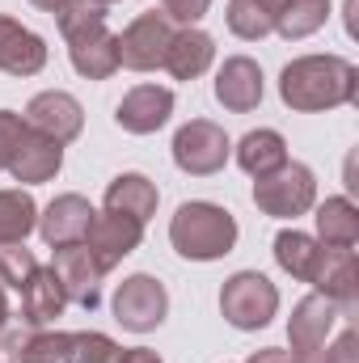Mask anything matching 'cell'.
<instances>
[{
  "mask_svg": "<svg viewBox=\"0 0 359 363\" xmlns=\"http://www.w3.org/2000/svg\"><path fill=\"white\" fill-rule=\"evenodd\" d=\"M228 152H233V144H228L224 127H216L207 118L186 123V127H178V135H174V165H178L182 174H190V178L220 174L224 161H228Z\"/></svg>",
  "mask_w": 359,
  "mask_h": 363,
  "instance_id": "8992f818",
  "label": "cell"
},
{
  "mask_svg": "<svg viewBox=\"0 0 359 363\" xmlns=\"http://www.w3.org/2000/svg\"><path fill=\"white\" fill-rule=\"evenodd\" d=\"M97 4H106V9H110V4H114V0H97Z\"/></svg>",
  "mask_w": 359,
  "mask_h": 363,
  "instance_id": "f35d334b",
  "label": "cell"
},
{
  "mask_svg": "<svg viewBox=\"0 0 359 363\" xmlns=\"http://www.w3.org/2000/svg\"><path fill=\"white\" fill-rule=\"evenodd\" d=\"M317 199V182H313V169L300 165V161H287L279 165L275 174L254 182V203L258 211H267L275 220H296L313 207Z\"/></svg>",
  "mask_w": 359,
  "mask_h": 363,
  "instance_id": "277c9868",
  "label": "cell"
},
{
  "mask_svg": "<svg viewBox=\"0 0 359 363\" xmlns=\"http://www.w3.org/2000/svg\"><path fill=\"white\" fill-rule=\"evenodd\" d=\"M157 203H161V190L144 178V174H118V178L106 186V211L131 216L140 224H148L157 216Z\"/></svg>",
  "mask_w": 359,
  "mask_h": 363,
  "instance_id": "44dd1931",
  "label": "cell"
},
{
  "mask_svg": "<svg viewBox=\"0 0 359 363\" xmlns=\"http://www.w3.org/2000/svg\"><path fill=\"white\" fill-rule=\"evenodd\" d=\"M4 321H9V300H4V287H0V330H4Z\"/></svg>",
  "mask_w": 359,
  "mask_h": 363,
  "instance_id": "74e56055",
  "label": "cell"
},
{
  "mask_svg": "<svg viewBox=\"0 0 359 363\" xmlns=\"http://www.w3.org/2000/svg\"><path fill=\"white\" fill-rule=\"evenodd\" d=\"M279 97L292 110H334V106H351L359 97V72L355 64L338 60V55H300L283 68L279 77Z\"/></svg>",
  "mask_w": 359,
  "mask_h": 363,
  "instance_id": "6da1fadb",
  "label": "cell"
},
{
  "mask_svg": "<svg viewBox=\"0 0 359 363\" xmlns=\"http://www.w3.org/2000/svg\"><path fill=\"white\" fill-rule=\"evenodd\" d=\"M170 114H174V93L165 85H136L118 101L114 123L123 131H131V135H153V131H161L170 123Z\"/></svg>",
  "mask_w": 359,
  "mask_h": 363,
  "instance_id": "8fae6325",
  "label": "cell"
},
{
  "mask_svg": "<svg viewBox=\"0 0 359 363\" xmlns=\"http://www.w3.org/2000/svg\"><path fill=\"white\" fill-rule=\"evenodd\" d=\"M309 283L317 287V296L334 300L338 308H355L359 300V274H355V250H330L321 245V258L309 274Z\"/></svg>",
  "mask_w": 359,
  "mask_h": 363,
  "instance_id": "4fadbf2b",
  "label": "cell"
},
{
  "mask_svg": "<svg viewBox=\"0 0 359 363\" xmlns=\"http://www.w3.org/2000/svg\"><path fill=\"white\" fill-rule=\"evenodd\" d=\"M300 363H359L355 330H343V334H338V342H330V347H317V351L300 355Z\"/></svg>",
  "mask_w": 359,
  "mask_h": 363,
  "instance_id": "1f68e13d",
  "label": "cell"
},
{
  "mask_svg": "<svg viewBox=\"0 0 359 363\" xmlns=\"http://www.w3.org/2000/svg\"><path fill=\"white\" fill-rule=\"evenodd\" d=\"M21 135H26V118L17 110H0V169H9V157Z\"/></svg>",
  "mask_w": 359,
  "mask_h": 363,
  "instance_id": "d6a6232c",
  "label": "cell"
},
{
  "mask_svg": "<svg viewBox=\"0 0 359 363\" xmlns=\"http://www.w3.org/2000/svg\"><path fill=\"white\" fill-rule=\"evenodd\" d=\"M30 4H34V9H43V13H55L64 0H30Z\"/></svg>",
  "mask_w": 359,
  "mask_h": 363,
  "instance_id": "8d00e7d4",
  "label": "cell"
},
{
  "mask_svg": "<svg viewBox=\"0 0 359 363\" xmlns=\"http://www.w3.org/2000/svg\"><path fill=\"white\" fill-rule=\"evenodd\" d=\"M34 271H38V258L26 250V241L0 245V287H17V291H21Z\"/></svg>",
  "mask_w": 359,
  "mask_h": 363,
  "instance_id": "f546056e",
  "label": "cell"
},
{
  "mask_svg": "<svg viewBox=\"0 0 359 363\" xmlns=\"http://www.w3.org/2000/svg\"><path fill=\"white\" fill-rule=\"evenodd\" d=\"M317 258H321V241H317V237L296 233V228H283V233L275 237V262L292 274V279H304V283H309Z\"/></svg>",
  "mask_w": 359,
  "mask_h": 363,
  "instance_id": "d4e9b609",
  "label": "cell"
},
{
  "mask_svg": "<svg viewBox=\"0 0 359 363\" xmlns=\"http://www.w3.org/2000/svg\"><path fill=\"white\" fill-rule=\"evenodd\" d=\"M237 165H241L250 178H267V174H275L279 165H287V144H283V135L270 131V127L250 131V135L237 144Z\"/></svg>",
  "mask_w": 359,
  "mask_h": 363,
  "instance_id": "cb8c5ba5",
  "label": "cell"
},
{
  "mask_svg": "<svg viewBox=\"0 0 359 363\" xmlns=\"http://www.w3.org/2000/svg\"><path fill=\"white\" fill-rule=\"evenodd\" d=\"M245 363H300V355H296V351H283V347H267V351L250 355Z\"/></svg>",
  "mask_w": 359,
  "mask_h": 363,
  "instance_id": "e575fe53",
  "label": "cell"
},
{
  "mask_svg": "<svg viewBox=\"0 0 359 363\" xmlns=\"http://www.w3.org/2000/svg\"><path fill=\"white\" fill-rule=\"evenodd\" d=\"M216 101L233 114H250L263 101V68L250 55H233L216 72Z\"/></svg>",
  "mask_w": 359,
  "mask_h": 363,
  "instance_id": "9a60e30c",
  "label": "cell"
},
{
  "mask_svg": "<svg viewBox=\"0 0 359 363\" xmlns=\"http://www.w3.org/2000/svg\"><path fill=\"white\" fill-rule=\"evenodd\" d=\"M72 351H77V334H60V330H43V334L4 342L9 363H72Z\"/></svg>",
  "mask_w": 359,
  "mask_h": 363,
  "instance_id": "603a6c76",
  "label": "cell"
},
{
  "mask_svg": "<svg viewBox=\"0 0 359 363\" xmlns=\"http://www.w3.org/2000/svg\"><path fill=\"white\" fill-rule=\"evenodd\" d=\"M165 313H170V291H165L161 279L131 274V279L118 283V291H114V321L123 330L148 334V330H157L165 321Z\"/></svg>",
  "mask_w": 359,
  "mask_h": 363,
  "instance_id": "52a82bcc",
  "label": "cell"
},
{
  "mask_svg": "<svg viewBox=\"0 0 359 363\" xmlns=\"http://www.w3.org/2000/svg\"><path fill=\"white\" fill-rule=\"evenodd\" d=\"M338 325V304L326 300V296H304L296 308H292V321H287V342L296 355H309L317 347H326L330 330Z\"/></svg>",
  "mask_w": 359,
  "mask_h": 363,
  "instance_id": "7c38bea8",
  "label": "cell"
},
{
  "mask_svg": "<svg viewBox=\"0 0 359 363\" xmlns=\"http://www.w3.org/2000/svg\"><path fill=\"white\" fill-rule=\"evenodd\" d=\"M55 26H60L64 38L85 34L93 26H106V4H97V0H64L55 9Z\"/></svg>",
  "mask_w": 359,
  "mask_h": 363,
  "instance_id": "f1b7e54d",
  "label": "cell"
},
{
  "mask_svg": "<svg viewBox=\"0 0 359 363\" xmlns=\"http://www.w3.org/2000/svg\"><path fill=\"white\" fill-rule=\"evenodd\" d=\"M174 21L161 13V9H148L140 13L123 34H118V68H131V72H153L165 64V51L174 43Z\"/></svg>",
  "mask_w": 359,
  "mask_h": 363,
  "instance_id": "5b68a950",
  "label": "cell"
},
{
  "mask_svg": "<svg viewBox=\"0 0 359 363\" xmlns=\"http://www.w3.org/2000/svg\"><path fill=\"white\" fill-rule=\"evenodd\" d=\"M140 241H144V224L131 216H118V211H97L89 233H85V245L101 271H114L127 254L140 250Z\"/></svg>",
  "mask_w": 359,
  "mask_h": 363,
  "instance_id": "30bf717a",
  "label": "cell"
},
{
  "mask_svg": "<svg viewBox=\"0 0 359 363\" xmlns=\"http://www.w3.org/2000/svg\"><path fill=\"white\" fill-rule=\"evenodd\" d=\"M207 9H211V0H161V13L170 21H182V26H194Z\"/></svg>",
  "mask_w": 359,
  "mask_h": 363,
  "instance_id": "836d02e7",
  "label": "cell"
},
{
  "mask_svg": "<svg viewBox=\"0 0 359 363\" xmlns=\"http://www.w3.org/2000/svg\"><path fill=\"white\" fill-rule=\"evenodd\" d=\"M38 228V203L26 190H0V245L26 241Z\"/></svg>",
  "mask_w": 359,
  "mask_h": 363,
  "instance_id": "4316f807",
  "label": "cell"
},
{
  "mask_svg": "<svg viewBox=\"0 0 359 363\" xmlns=\"http://www.w3.org/2000/svg\"><path fill=\"white\" fill-rule=\"evenodd\" d=\"M72 363H123V347L110 338V334H77V351H72Z\"/></svg>",
  "mask_w": 359,
  "mask_h": 363,
  "instance_id": "4dcf8cb0",
  "label": "cell"
},
{
  "mask_svg": "<svg viewBox=\"0 0 359 363\" xmlns=\"http://www.w3.org/2000/svg\"><path fill=\"white\" fill-rule=\"evenodd\" d=\"M60 165H64V144H55V140H47L30 127H26V135L17 140V148L9 157V174L17 182H26V186L51 182L60 174Z\"/></svg>",
  "mask_w": 359,
  "mask_h": 363,
  "instance_id": "2e32d148",
  "label": "cell"
},
{
  "mask_svg": "<svg viewBox=\"0 0 359 363\" xmlns=\"http://www.w3.org/2000/svg\"><path fill=\"white\" fill-rule=\"evenodd\" d=\"M220 313L233 330H263L270 325V317L279 313V291L267 274L258 271H237L233 279H224L220 291Z\"/></svg>",
  "mask_w": 359,
  "mask_h": 363,
  "instance_id": "3957f363",
  "label": "cell"
},
{
  "mask_svg": "<svg viewBox=\"0 0 359 363\" xmlns=\"http://www.w3.org/2000/svg\"><path fill=\"white\" fill-rule=\"evenodd\" d=\"M279 0H228V30L245 43H258L275 30Z\"/></svg>",
  "mask_w": 359,
  "mask_h": 363,
  "instance_id": "83f0119b",
  "label": "cell"
},
{
  "mask_svg": "<svg viewBox=\"0 0 359 363\" xmlns=\"http://www.w3.org/2000/svg\"><path fill=\"white\" fill-rule=\"evenodd\" d=\"M68 55H72V68L89 81H106L118 72V34H110L106 26H93L85 34H72L68 38Z\"/></svg>",
  "mask_w": 359,
  "mask_h": 363,
  "instance_id": "ac0fdd59",
  "label": "cell"
},
{
  "mask_svg": "<svg viewBox=\"0 0 359 363\" xmlns=\"http://www.w3.org/2000/svg\"><path fill=\"white\" fill-rule=\"evenodd\" d=\"M211 60H216L211 34L186 26V30L174 34V43H170V51H165V64H161V68H165L174 81H194V77H203V72L211 68Z\"/></svg>",
  "mask_w": 359,
  "mask_h": 363,
  "instance_id": "ffe728a7",
  "label": "cell"
},
{
  "mask_svg": "<svg viewBox=\"0 0 359 363\" xmlns=\"http://www.w3.org/2000/svg\"><path fill=\"white\" fill-rule=\"evenodd\" d=\"M51 271L60 274L68 304H81L85 313H93V308L101 304V279H106V271L97 267V258L89 254L85 241L55 245V262H51Z\"/></svg>",
  "mask_w": 359,
  "mask_h": 363,
  "instance_id": "ba28073f",
  "label": "cell"
},
{
  "mask_svg": "<svg viewBox=\"0 0 359 363\" xmlns=\"http://www.w3.org/2000/svg\"><path fill=\"white\" fill-rule=\"evenodd\" d=\"M170 241L182 258L190 262H216L224 254H233L237 245V220L233 211H224L220 203H182L178 216L170 220Z\"/></svg>",
  "mask_w": 359,
  "mask_h": 363,
  "instance_id": "7a4b0ae2",
  "label": "cell"
},
{
  "mask_svg": "<svg viewBox=\"0 0 359 363\" xmlns=\"http://www.w3.org/2000/svg\"><path fill=\"white\" fill-rule=\"evenodd\" d=\"M93 216H97V207H93L85 194H60V199L38 216V233H43V241H47L51 250H55V245H72V241H85Z\"/></svg>",
  "mask_w": 359,
  "mask_h": 363,
  "instance_id": "5bb4252c",
  "label": "cell"
},
{
  "mask_svg": "<svg viewBox=\"0 0 359 363\" xmlns=\"http://www.w3.org/2000/svg\"><path fill=\"white\" fill-rule=\"evenodd\" d=\"M43 64H47V43L34 30H26L21 21L0 13V72L34 77V72H43Z\"/></svg>",
  "mask_w": 359,
  "mask_h": 363,
  "instance_id": "e0dca14e",
  "label": "cell"
},
{
  "mask_svg": "<svg viewBox=\"0 0 359 363\" xmlns=\"http://www.w3.org/2000/svg\"><path fill=\"white\" fill-rule=\"evenodd\" d=\"M330 17V0H279V13H275V30L283 38H309L326 26Z\"/></svg>",
  "mask_w": 359,
  "mask_h": 363,
  "instance_id": "484cf974",
  "label": "cell"
},
{
  "mask_svg": "<svg viewBox=\"0 0 359 363\" xmlns=\"http://www.w3.org/2000/svg\"><path fill=\"white\" fill-rule=\"evenodd\" d=\"M21 118H26L30 131L47 135V140H55V144H72V140L81 135V127H85V110H81V101H77L72 93H64V89L34 93Z\"/></svg>",
  "mask_w": 359,
  "mask_h": 363,
  "instance_id": "9c48e42d",
  "label": "cell"
},
{
  "mask_svg": "<svg viewBox=\"0 0 359 363\" xmlns=\"http://www.w3.org/2000/svg\"><path fill=\"white\" fill-rule=\"evenodd\" d=\"M123 363H161V355L148 347H131V351H123Z\"/></svg>",
  "mask_w": 359,
  "mask_h": 363,
  "instance_id": "d590c367",
  "label": "cell"
},
{
  "mask_svg": "<svg viewBox=\"0 0 359 363\" xmlns=\"http://www.w3.org/2000/svg\"><path fill=\"white\" fill-rule=\"evenodd\" d=\"M64 308H68V296H64L60 274L51 267H38L30 274V283L21 287V321L26 325H51Z\"/></svg>",
  "mask_w": 359,
  "mask_h": 363,
  "instance_id": "d6986e66",
  "label": "cell"
},
{
  "mask_svg": "<svg viewBox=\"0 0 359 363\" xmlns=\"http://www.w3.org/2000/svg\"><path fill=\"white\" fill-rule=\"evenodd\" d=\"M317 241L330 250H355L359 245V207L347 194H334L317 207Z\"/></svg>",
  "mask_w": 359,
  "mask_h": 363,
  "instance_id": "7402d4cb",
  "label": "cell"
}]
</instances>
